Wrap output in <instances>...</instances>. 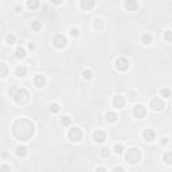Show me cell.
Instances as JSON below:
<instances>
[{"label": "cell", "instance_id": "obj_30", "mask_svg": "<svg viewBox=\"0 0 172 172\" xmlns=\"http://www.w3.org/2000/svg\"><path fill=\"white\" fill-rule=\"evenodd\" d=\"M70 34H71V37H77V35H78V30H77V28H73V30L70 31Z\"/></svg>", "mask_w": 172, "mask_h": 172}, {"label": "cell", "instance_id": "obj_24", "mask_svg": "<svg viewBox=\"0 0 172 172\" xmlns=\"http://www.w3.org/2000/svg\"><path fill=\"white\" fill-rule=\"evenodd\" d=\"M160 94H161V97H169L171 91H169V89L164 87V89H161V90H160Z\"/></svg>", "mask_w": 172, "mask_h": 172}, {"label": "cell", "instance_id": "obj_13", "mask_svg": "<svg viewBox=\"0 0 172 172\" xmlns=\"http://www.w3.org/2000/svg\"><path fill=\"white\" fill-rule=\"evenodd\" d=\"M34 84H35V86H38V87H42L44 85V77L43 75H37L35 78H34Z\"/></svg>", "mask_w": 172, "mask_h": 172}, {"label": "cell", "instance_id": "obj_17", "mask_svg": "<svg viewBox=\"0 0 172 172\" xmlns=\"http://www.w3.org/2000/svg\"><path fill=\"white\" fill-rule=\"evenodd\" d=\"M15 56H16V58H24V56H26V50L22 49V47H19V49L15 51Z\"/></svg>", "mask_w": 172, "mask_h": 172}, {"label": "cell", "instance_id": "obj_5", "mask_svg": "<svg viewBox=\"0 0 172 172\" xmlns=\"http://www.w3.org/2000/svg\"><path fill=\"white\" fill-rule=\"evenodd\" d=\"M53 43L56 46V47L63 49L65 46H66V43H67V40H66V38L63 35H55L54 39H53Z\"/></svg>", "mask_w": 172, "mask_h": 172}, {"label": "cell", "instance_id": "obj_14", "mask_svg": "<svg viewBox=\"0 0 172 172\" xmlns=\"http://www.w3.org/2000/svg\"><path fill=\"white\" fill-rule=\"evenodd\" d=\"M27 6H28L30 9L35 11V9H38V7H39V0H28Z\"/></svg>", "mask_w": 172, "mask_h": 172}, {"label": "cell", "instance_id": "obj_22", "mask_svg": "<svg viewBox=\"0 0 172 172\" xmlns=\"http://www.w3.org/2000/svg\"><path fill=\"white\" fill-rule=\"evenodd\" d=\"M61 122H62V125L67 127V125H70V124H71V118H70V117H67V116H65V117H62Z\"/></svg>", "mask_w": 172, "mask_h": 172}, {"label": "cell", "instance_id": "obj_10", "mask_svg": "<svg viewBox=\"0 0 172 172\" xmlns=\"http://www.w3.org/2000/svg\"><path fill=\"white\" fill-rule=\"evenodd\" d=\"M94 4H96L94 0H81V7L84 9H86V11H90L94 7Z\"/></svg>", "mask_w": 172, "mask_h": 172}, {"label": "cell", "instance_id": "obj_26", "mask_svg": "<svg viewBox=\"0 0 172 172\" xmlns=\"http://www.w3.org/2000/svg\"><path fill=\"white\" fill-rule=\"evenodd\" d=\"M15 40H16V37L15 35H12V34H9V35H7V42L8 43H15Z\"/></svg>", "mask_w": 172, "mask_h": 172}, {"label": "cell", "instance_id": "obj_2", "mask_svg": "<svg viewBox=\"0 0 172 172\" xmlns=\"http://www.w3.org/2000/svg\"><path fill=\"white\" fill-rule=\"evenodd\" d=\"M140 159H141V153H140L139 149H136V148H132V149H129V152H128V155H127L128 163L136 164V163L140 161Z\"/></svg>", "mask_w": 172, "mask_h": 172}, {"label": "cell", "instance_id": "obj_28", "mask_svg": "<svg viewBox=\"0 0 172 172\" xmlns=\"http://www.w3.org/2000/svg\"><path fill=\"white\" fill-rule=\"evenodd\" d=\"M101 156L102 157H108L109 156V151L106 149V148H102V149H101Z\"/></svg>", "mask_w": 172, "mask_h": 172}, {"label": "cell", "instance_id": "obj_11", "mask_svg": "<svg viewBox=\"0 0 172 172\" xmlns=\"http://www.w3.org/2000/svg\"><path fill=\"white\" fill-rule=\"evenodd\" d=\"M113 105L116 106V108H122L124 105H125V100H124V97H121V96H116L113 98Z\"/></svg>", "mask_w": 172, "mask_h": 172}, {"label": "cell", "instance_id": "obj_21", "mask_svg": "<svg viewBox=\"0 0 172 172\" xmlns=\"http://www.w3.org/2000/svg\"><path fill=\"white\" fill-rule=\"evenodd\" d=\"M114 152H116V153H122L124 152V145L122 144H116V145H114Z\"/></svg>", "mask_w": 172, "mask_h": 172}, {"label": "cell", "instance_id": "obj_3", "mask_svg": "<svg viewBox=\"0 0 172 172\" xmlns=\"http://www.w3.org/2000/svg\"><path fill=\"white\" fill-rule=\"evenodd\" d=\"M69 139L71 141H79L82 139V131L79 128H71L69 131Z\"/></svg>", "mask_w": 172, "mask_h": 172}, {"label": "cell", "instance_id": "obj_34", "mask_svg": "<svg viewBox=\"0 0 172 172\" xmlns=\"http://www.w3.org/2000/svg\"><path fill=\"white\" fill-rule=\"evenodd\" d=\"M15 9H16V12H20V11H22V8H20L19 6H16V8H15Z\"/></svg>", "mask_w": 172, "mask_h": 172}, {"label": "cell", "instance_id": "obj_6", "mask_svg": "<svg viewBox=\"0 0 172 172\" xmlns=\"http://www.w3.org/2000/svg\"><path fill=\"white\" fill-rule=\"evenodd\" d=\"M151 108H152L153 110H161V109L164 108V102H163V100H161V98H159V97L153 98V100L151 101Z\"/></svg>", "mask_w": 172, "mask_h": 172}, {"label": "cell", "instance_id": "obj_16", "mask_svg": "<svg viewBox=\"0 0 172 172\" xmlns=\"http://www.w3.org/2000/svg\"><path fill=\"white\" fill-rule=\"evenodd\" d=\"M16 74H18L19 77H24V75L27 74V69H26L24 66H19V67L16 69Z\"/></svg>", "mask_w": 172, "mask_h": 172}, {"label": "cell", "instance_id": "obj_9", "mask_svg": "<svg viewBox=\"0 0 172 172\" xmlns=\"http://www.w3.org/2000/svg\"><path fill=\"white\" fill-rule=\"evenodd\" d=\"M155 139H156L155 131H152V129H145L144 131V140L145 141H153Z\"/></svg>", "mask_w": 172, "mask_h": 172}, {"label": "cell", "instance_id": "obj_18", "mask_svg": "<svg viewBox=\"0 0 172 172\" xmlns=\"http://www.w3.org/2000/svg\"><path fill=\"white\" fill-rule=\"evenodd\" d=\"M141 42H143L144 44H149V43L152 42V37L149 35V34H144V35L141 37Z\"/></svg>", "mask_w": 172, "mask_h": 172}, {"label": "cell", "instance_id": "obj_8", "mask_svg": "<svg viewBox=\"0 0 172 172\" xmlns=\"http://www.w3.org/2000/svg\"><path fill=\"white\" fill-rule=\"evenodd\" d=\"M93 139H94L96 143H104L105 139H106V134H105V132H102V131L98 129V131H96L93 133Z\"/></svg>", "mask_w": 172, "mask_h": 172}, {"label": "cell", "instance_id": "obj_20", "mask_svg": "<svg viewBox=\"0 0 172 172\" xmlns=\"http://www.w3.org/2000/svg\"><path fill=\"white\" fill-rule=\"evenodd\" d=\"M164 161H165V164H172V152H167L165 155H164Z\"/></svg>", "mask_w": 172, "mask_h": 172}, {"label": "cell", "instance_id": "obj_4", "mask_svg": "<svg viewBox=\"0 0 172 172\" xmlns=\"http://www.w3.org/2000/svg\"><path fill=\"white\" fill-rule=\"evenodd\" d=\"M128 66H129V62H128L127 58H124V56H121V58H118L116 61V67L118 69V70H121V71H125L128 69Z\"/></svg>", "mask_w": 172, "mask_h": 172}, {"label": "cell", "instance_id": "obj_19", "mask_svg": "<svg viewBox=\"0 0 172 172\" xmlns=\"http://www.w3.org/2000/svg\"><path fill=\"white\" fill-rule=\"evenodd\" d=\"M27 153V148L26 147H18L16 148V155L18 156H24Z\"/></svg>", "mask_w": 172, "mask_h": 172}, {"label": "cell", "instance_id": "obj_25", "mask_svg": "<svg viewBox=\"0 0 172 172\" xmlns=\"http://www.w3.org/2000/svg\"><path fill=\"white\" fill-rule=\"evenodd\" d=\"M40 27H42V23L40 22H32V30L38 31V30H40Z\"/></svg>", "mask_w": 172, "mask_h": 172}, {"label": "cell", "instance_id": "obj_12", "mask_svg": "<svg viewBox=\"0 0 172 172\" xmlns=\"http://www.w3.org/2000/svg\"><path fill=\"white\" fill-rule=\"evenodd\" d=\"M125 7L129 11H134L137 8V2L136 0H125Z\"/></svg>", "mask_w": 172, "mask_h": 172}, {"label": "cell", "instance_id": "obj_32", "mask_svg": "<svg viewBox=\"0 0 172 172\" xmlns=\"http://www.w3.org/2000/svg\"><path fill=\"white\" fill-rule=\"evenodd\" d=\"M28 47H30V50H34V49H35V44H34V43H30Z\"/></svg>", "mask_w": 172, "mask_h": 172}, {"label": "cell", "instance_id": "obj_1", "mask_svg": "<svg viewBox=\"0 0 172 172\" xmlns=\"http://www.w3.org/2000/svg\"><path fill=\"white\" fill-rule=\"evenodd\" d=\"M11 93L14 94V98H15V101L18 102V104H26V102L28 101V97H30V94H28V91L27 90H24V89H15V87H12L11 89Z\"/></svg>", "mask_w": 172, "mask_h": 172}, {"label": "cell", "instance_id": "obj_29", "mask_svg": "<svg viewBox=\"0 0 172 172\" xmlns=\"http://www.w3.org/2000/svg\"><path fill=\"white\" fill-rule=\"evenodd\" d=\"M84 78L90 79V78H91V71H90V70H85V71H84Z\"/></svg>", "mask_w": 172, "mask_h": 172}, {"label": "cell", "instance_id": "obj_7", "mask_svg": "<svg viewBox=\"0 0 172 172\" xmlns=\"http://www.w3.org/2000/svg\"><path fill=\"white\" fill-rule=\"evenodd\" d=\"M133 116L137 118H143L145 116V108L143 105H136L133 108Z\"/></svg>", "mask_w": 172, "mask_h": 172}, {"label": "cell", "instance_id": "obj_31", "mask_svg": "<svg viewBox=\"0 0 172 172\" xmlns=\"http://www.w3.org/2000/svg\"><path fill=\"white\" fill-rule=\"evenodd\" d=\"M2 66H3V74H2V77H4L6 73H7V69H6V65H2Z\"/></svg>", "mask_w": 172, "mask_h": 172}, {"label": "cell", "instance_id": "obj_33", "mask_svg": "<svg viewBox=\"0 0 172 172\" xmlns=\"http://www.w3.org/2000/svg\"><path fill=\"white\" fill-rule=\"evenodd\" d=\"M53 3H55V4H61L62 3V0H51Z\"/></svg>", "mask_w": 172, "mask_h": 172}, {"label": "cell", "instance_id": "obj_15", "mask_svg": "<svg viewBox=\"0 0 172 172\" xmlns=\"http://www.w3.org/2000/svg\"><path fill=\"white\" fill-rule=\"evenodd\" d=\"M105 117H106V120H108V121L114 122V121L117 120V114H116V113H113V112H108Z\"/></svg>", "mask_w": 172, "mask_h": 172}, {"label": "cell", "instance_id": "obj_27", "mask_svg": "<svg viewBox=\"0 0 172 172\" xmlns=\"http://www.w3.org/2000/svg\"><path fill=\"white\" fill-rule=\"evenodd\" d=\"M164 39L172 42V32H171V31H165V32H164Z\"/></svg>", "mask_w": 172, "mask_h": 172}, {"label": "cell", "instance_id": "obj_23", "mask_svg": "<svg viewBox=\"0 0 172 172\" xmlns=\"http://www.w3.org/2000/svg\"><path fill=\"white\" fill-rule=\"evenodd\" d=\"M59 109H61V108H59L58 104H51V105H50V110H51L53 113H58Z\"/></svg>", "mask_w": 172, "mask_h": 172}]
</instances>
